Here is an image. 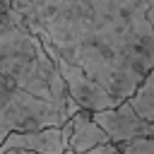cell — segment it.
<instances>
[{
  "label": "cell",
  "mask_w": 154,
  "mask_h": 154,
  "mask_svg": "<svg viewBox=\"0 0 154 154\" xmlns=\"http://www.w3.org/2000/svg\"><path fill=\"white\" fill-rule=\"evenodd\" d=\"M120 154H154V135L152 137H140L132 142H123L118 144Z\"/></svg>",
  "instance_id": "obj_9"
},
{
  "label": "cell",
  "mask_w": 154,
  "mask_h": 154,
  "mask_svg": "<svg viewBox=\"0 0 154 154\" xmlns=\"http://www.w3.org/2000/svg\"><path fill=\"white\" fill-rule=\"evenodd\" d=\"M128 103L154 128V67L144 75V79L140 82L135 94L128 99Z\"/></svg>",
  "instance_id": "obj_8"
},
{
  "label": "cell",
  "mask_w": 154,
  "mask_h": 154,
  "mask_svg": "<svg viewBox=\"0 0 154 154\" xmlns=\"http://www.w3.org/2000/svg\"><path fill=\"white\" fill-rule=\"evenodd\" d=\"M48 53V58L53 60V65H55V70H58V75L63 77V82H65V87H67V94H70V99L82 108V111H89V113H96V111H106V108H116L120 101L116 99V96H111L99 82H94L82 67H77V65H72V63H67L65 58H60L58 53H53V51H46Z\"/></svg>",
  "instance_id": "obj_4"
},
{
  "label": "cell",
  "mask_w": 154,
  "mask_h": 154,
  "mask_svg": "<svg viewBox=\"0 0 154 154\" xmlns=\"http://www.w3.org/2000/svg\"><path fill=\"white\" fill-rule=\"evenodd\" d=\"M91 118L103 128V132L108 135V140L113 144H123V142H132V140L154 135V128L128 101H120L116 108L96 111V113H91Z\"/></svg>",
  "instance_id": "obj_5"
},
{
  "label": "cell",
  "mask_w": 154,
  "mask_h": 154,
  "mask_svg": "<svg viewBox=\"0 0 154 154\" xmlns=\"http://www.w3.org/2000/svg\"><path fill=\"white\" fill-rule=\"evenodd\" d=\"M22 19L46 51L82 67L118 101L154 67L147 0H41Z\"/></svg>",
  "instance_id": "obj_1"
},
{
  "label": "cell",
  "mask_w": 154,
  "mask_h": 154,
  "mask_svg": "<svg viewBox=\"0 0 154 154\" xmlns=\"http://www.w3.org/2000/svg\"><path fill=\"white\" fill-rule=\"evenodd\" d=\"M77 111H79L77 106H60V103L46 101L22 89L10 77L0 75V144L12 132L60 128Z\"/></svg>",
  "instance_id": "obj_3"
},
{
  "label": "cell",
  "mask_w": 154,
  "mask_h": 154,
  "mask_svg": "<svg viewBox=\"0 0 154 154\" xmlns=\"http://www.w3.org/2000/svg\"><path fill=\"white\" fill-rule=\"evenodd\" d=\"M84 154H120V149H118V144H113V142H108V144H101V147H94V149H89V152H84Z\"/></svg>",
  "instance_id": "obj_10"
},
{
  "label": "cell",
  "mask_w": 154,
  "mask_h": 154,
  "mask_svg": "<svg viewBox=\"0 0 154 154\" xmlns=\"http://www.w3.org/2000/svg\"><path fill=\"white\" fill-rule=\"evenodd\" d=\"M41 0H14V7H17V12L19 14H24V12H29L31 7H36Z\"/></svg>",
  "instance_id": "obj_11"
},
{
  "label": "cell",
  "mask_w": 154,
  "mask_h": 154,
  "mask_svg": "<svg viewBox=\"0 0 154 154\" xmlns=\"http://www.w3.org/2000/svg\"><path fill=\"white\" fill-rule=\"evenodd\" d=\"M70 120L60 128H41V130H26V132H12L2 140L0 154L10 152H34V154H65L70 142Z\"/></svg>",
  "instance_id": "obj_6"
},
{
  "label": "cell",
  "mask_w": 154,
  "mask_h": 154,
  "mask_svg": "<svg viewBox=\"0 0 154 154\" xmlns=\"http://www.w3.org/2000/svg\"><path fill=\"white\" fill-rule=\"evenodd\" d=\"M70 142H67V152L65 154H84L94 147H101V144H108V135L103 132V128L91 118L89 111H77L72 118H70Z\"/></svg>",
  "instance_id": "obj_7"
},
{
  "label": "cell",
  "mask_w": 154,
  "mask_h": 154,
  "mask_svg": "<svg viewBox=\"0 0 154 154\" xmlns=\"http://www.w3.org/2000/svg\"><path fill=\"white\" fill-rule=\"evenodd\" d=\"M0 75L46 101L77 106L43 43L17 12L14 0H0Z\"/></svg>",
  "instance_id": "obj_2"
},
{
  "label": "cell",
  "mask_w": 154,
  "mask_h": 154,
  "mask_svg": "<svg viewBox=\"0 0 154 154\" xmlns=\"http://www.w3.org/2000/svg\"><path fill=\"white\" fill-rule=\"evenodd\" d=\"M10 154H34V152H10Z\"/></svg>",
  "instance_id": "obj_13"
},
{
  "label": "cell",
  "mask_w": 154,
  "mask_h": 154,
  "mask_svg": "<svg viewBox=\"0 0 154 154\" xmlns=\"http://www.w3.org/2000/svg\"><path fill=\"white\" fill-rule=\"evenodd\" d=\"M147 19H149V24L154 29V0H147Z\"/></svg>",
  "instance_id": "obj_12"
}]
</instances>
